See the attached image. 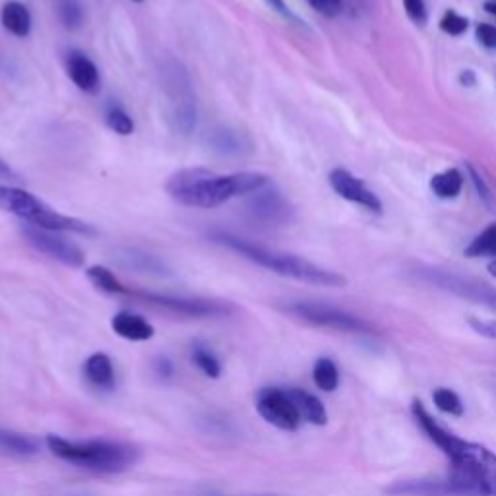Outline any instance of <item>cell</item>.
Listing matches in <instances>:
<instances>
[{
    "mask_svg": "<svg viewBox=\"0 0 496 496\" xmlns=\"http://www.w3.org/2000/svg\"><path fill=\"white\" fill-rule=\"evenodd\" d=\"M411 413L428 440L450 459V475L446 481L454 496H496V456L489 448L446 430L427 411L421 399H413Z\"/></svg>",
    "mask_w": 496,
    "mask_h": 496,
    "instance_id": "cell-1",
    "label": "cell"
},
{
    "mask_svg": "<svg viewBox=\"0 0 496 496\" xmlns=\"http://www.w3.org/2000/svg\"><path fill=\"white\" fill-rule=\"evenodd\" d=\"M269 183V177L262 173L243 171L231 174H217L210 169L192 167L171 174L165 190L174 202L186 207L212 210V207H217L233 198L250 196L252 192L264 188Z\"/></svg>",
    "mask_w": 496,
    "mask_h": 496,
    "instance_id": "cell-2",
    "label": "cell"
},
{
    "mask_svg": "<svg viewBox=\"0 0 496 496\" xmlns=\"http://www.w3.org/2000/svg\"><path fill=\"white\" fill-rule=\"evenodd\" d=\"M214 241L227 247L229 250L241 254L243 259L259 264L269 271H274L278 276L283 278H291L302 283H311V285H320V287H343L347 285V280L338 274V271H332L326 268H320L301 256L295 254H287L280 252L274 248H266L260 245H254L248 241H243V238L233 237L229 233H217L214 235Z\"/></svg>",
    "mask_w": 496,
    "mask_h": 496,
    "instance_id": "cell-3",
    "label": "cell"
},
{
    "mask_svg": "<svg viewBox=\"0 0 496 496\" xmlns=\"http://www.w3.org/2000/svg\"><path fill=\"white\" fill-rule=\"evenodd\" d=\"M47 448L62 461L100 473H121L131 470L138 461V450L126 442L105 438L67 440L57 435L45 438Z\"/></svg>",
    "mask_w": 496,
    "mask_h": 496,
    "instance_id": "cell-4",
    "label": "cell"
},
{
    "mask_svg": "<svg viewBox=\"0 0 496 496\" xmlns=\"http://www.w3.org/2000/svg\"><path fill=\"white\" fill-rule=\"evenodd\" d=\"M0 210H5L16 217L27 221L29 226L57 231V233H79V235H93L95 229L88 223L76 217L64 216L49 204H45L41 198L34 196L31 192L0 185Z\"/></svg>",
    "mask_w": 496,
    "mask_h": 496,
    "instance_id": "cell-5",
    "label": "cell"
},
{
    "mask_svg": "<svg viewBox=\"0 0 496 496\" xmlns=\"http://www.w3.org/2000/svg\"><path fill=\"white\" fill-rule=\"evenodd\" d=\"M287 312H291L299 320L318 328H328L335 332H349V333H371L373 328L363 318L345 312L338 307L324 305V302H309L299 301L287 307Z\"/></svg>",
    "mask_w": 496,
    "mask_h": 496,
    "instance_id": "cell-6",
    "label": "cell"
},
{
    "mask_svg": "<svg viewBox=\"0 0 496 496\" xmlns=\"http://www.w3.org/2000/svg\"><path fill=\"white\" fill-rule=\"evenodd\" d=\"M142 301L150 302L153 307H162L174 314L192 316V318H221L231 314L227 302L210 301V299H192V297H174V295H157V293H131Z\"/></svg>",
    "mask_w": 496,
    "mask_h": 496,
    "instance_id": "cell-7",
    "label": "cell"
},
{
    "mask_svg": "<svg viewBox=\"0 0 496 496\" xmlns=\"http://www.w3.org/2000/svg\"><path fill=\"white\" fill-rule=\"evenodd\" d=\"M24 237L27 245L34 247L37 252L49 256V259L70 266V268H82L86 262V254L78 245L67 241L60 233L57 231H47L34 226H27L24 229Z\"/></svg>",
    "mask_w": 496,
    "mask_h": 496,
    "instance_id": "cell-8",
    "label": "cell"
},
{
    "mask_svg": "<svg viewBox=\"0 0 496 496\" xmlns=\"http://www.w3.org/2000/svg\"><path fill=\"white\" fill-rule=\"evenodd\" d=\"M256 409H259L260 417L266 423L274 425L281 430H297L302 421L295 404L291 402L290 394L283 388L276 386L262 388L259 396H256Z\"/></svg>",
    "mask_w": 496,
    "mask_h": 496,
    "instance_id": "cell-9",
    "label": "cell"
},
{
    "mask_svg": "<svg viewBox=\"0 0 496 496\" xmlns=\"http://www.w3.org/2000/svg\"><path fill=\"white\" fill-rule=\"evenodd\" d=\"M247 210L252 221L269 227L281 226V223L290 221L291 216L290 204H287V200L281 196V192L278 188L271 186V183L260 190L252 192Z\"/></svg>",
    "mask_w": 496,
    "mask_h": 496,
    "instance_id": "cell-10",
    "label": "cell"
},
{
    "mask_svg": "<svg viewBox=\"0 0 496 496\" xmlns=\"http://www.w3.org/2000/svg\"><path fill=\"white\" fill-rule=\"evenodd\" d=\"M330 186L333 188L335 195H340L343 200H349L354 204H359L366 207L369 212L382 214V202L375 195L373 190L366 188V185L357 179L355 174H351L347 169H333L330 173Z\"/></svg>",
    "mask_w": 496,
    "mask_h": 496,
    "instance_id": "cell-11",
    "label": "cell"
},
{
    "mask_svg": "<svg viewBox=\"0 0 496 496\" xmlns=\"http://www.w3.org/2000/svg\"><path fill=\"white\" fill-rule=\"evenodd\" d=\"M67 69H69L70 79L76 84L78 90H82L86 93L100 91V84H101L100 70L90 57H86L84 53H70Z\"/></svg>",
    "mask_w": 496,
    "mask_h": 496,
    "instance_id": "cell-12",
    "label": "cell"
},
{
    "mask_svg": "<svg viewBox=\"0 0 496 496\" xmlns=\"http://www.w3.org/2000/svg\"><path fill=\"white\" fill-rule=\"evenodd\" d=\"M111 328L122 340L128 342H148L155 335L153 326L148 322L146 318L132 312H119L111 318Z\"/></svg>",
    "mask_w": 496,
    "mask_h": 496,
    "instance_id": "cell-13",
    "label": "cell"
},
{
    "mask_svg": "<svg viewBox=\"0 0 496 496\" xmlns=\"http://www.w3.org/2000/svg\"><path fill=\"white\" fill-rule=\"evenodd\" d=\"M287 394H290L291 402L295 404L302 421L316 427H324L328 423V411L316 396L301 388H287Z\"/></svg>",
    "mask_w": 496,
    "mask_h": 496,
    "instance_id": "cell-14",
    "label": "cell"
},
{
    "mask_svg": "<svg viewBox=\"0 0 496 496\" xmlns=\"http://www.w3.org/2000/svg\"><path fill=\"white\" fill-rule=\"evenodd\" d=\"M84 373L86 378L90 380L91 386L100 388V390H113L117 378H115V369L113 363H111V357L107 354H93L88 357L84 364Z\"/></svg>",
    "mask_w": 496,
    "mask_h": 496,
    "instance_id": "cell-15",
    "label": "cell"
},
{
    "mask_svg": "<svg viewBox=\"0 0 496 496\" xmlns=\"http://www.w3.org/2000/svg\"><path fill=\"white\" fill-rule=\"evenodd\" d=\"M0 22H3L5 29L14 37H27L31 31V14L26 5L18 3V0H10L3 6L0 12Z\"/></svg>",
    "mask_w": 496,
    "mask_h": 496,
    "instance_id": "cell-16",
    "label": "cell"
},
{
    "mask_svg": "<svg viewBox=\"0 0 496 496\" xmlns=\"http://www.w3.org/2000/svg\"><path fill=\"white\" fill-rule=\"evenodd\" d=\"M386 492L392 496H454L448 481H399Z\"/></svg>",
    "mask_w": 496,
    "mask_h": 496,
    "instance_id": "cell-17",
    "label": "cell"
},
{
    "mask_svg": "<svg viewBox=\"0 0 496 496\" xmlns=\"http://www.w3.org/2000/svg\"><path fill=\"white\" fill-rule=\"evenodd\" d=\"M0 452L10 454V456H20V458L36 456L39 452V442L29 435L0 428Z\"/></svg>",
    "mask_w": 496,
    "mask_h": 496,
    "instance_id": "cell-18",
    "label": "cell"
},
{
    "mask_svg": "<svg viewBox=\"0 0 496 496\" xmlns=\"http://www.w3.org/2000/svg\"><path fill=\"white\" fill-rule=\"evenodd\" d=\"M463 188V174L458 169H446L430 179V190L442 200H454Z\"/></svg>",
    "mask_w": 496,
    "mask_h": 496,
    "instance_id": "cell-19",
    "label": "cell"
},
{
    "mask_svg": "<svg viewBox=\"0 0 496 496\" xmlns=\"http://www.w3.org/2000/svg\"><path fill=\"white\" fill-rule=\"evenodd\" d=\"M86 276L93 283V287H98V290L103 293H109V295L128 293V290L119 281V278L105 266H90L86 269Z\"/></svg>",
    "mask_w": 496,
    "mask_h": 496,
    "instance_id": "cell-20",
    "label": "cell"
},
{
    "mask_svg": "<svg viewBox=\"0 0 496 496\" xmlns=\"http://www.w3.org/2000/svg\"><path fill=\"white\" fill-rule=\"evenodd\" d=\"M312 380L316 386L322 392H333L335 388L340 386V371L335 363L328 357H320L314 363L312 369Z\"/></svg>",
    "mask_w": 496,
    "mask_h": 496,
    "instance_id": "cell-21",
    "label": "cell"
},
{
    "mask_svg": "<svg viewBox=\"0 0 496 496\" xmlns=\"http://www.w3.org/2000/svg\"><path fill=\"white\" fill-rule=\"evenodd\" d=\"M468 259H494L496 260V223L477 235L470 247L463 250Z\"/></svg>",
    "mask_w": 496,
    "mask_h": 496,
    "instance_id": "cell-22",
    "label": "cell"
},
{
    "mask_svg": "<svg viewBox=\"0 0 496 496\" xmlns=\"http://www.w3.org/2000/svg\"><path fill=\"white\" fill-rule=\"evenodd\" d=\"M57 14L64 27L78 29L84 24V6L79 0H57Z\"/></svg>",
    "mask_w": 496,
    "mask_h": 496,
    "instance_id": "cell-23",
    "label": "cell"
},
{
    "mask_svg": "<svg viewBox=\"0 0 496 496\" xmlns=\"http://www.w3.org/2000/svg\"><path fill=\"white\" fill-rule=\"evenodd\" d=\"M192 361H195V364L207 378H219L221 376V363L207 347H204L200 343H196L195 347H192Z\"/></svg>",
    "mask_w": 496,
    "mask_h": 496,
    "instance_id": "cell-24",
    "label": "cell"
},
{
    "mask_svg": "<svg viewBox=\"0 0 496 496\" xmlns=\"http://www.w3.org/2000/svg\"><path fill=\"white\" fill-rule=\"evenodd\" d=\"M433 402L446 415H454V417H461V415L466 413L459 396L454 390H450V388H437L433 392Z\"/></svg>",
    "mask_w": 496,
    "mask_h": 496,
    "instance_id": "cell-25",
    "label": "cell"
},
{
    "mask_svg": "<svg viewBox=\"0 0 496 496\" xmlns=\"http://www.w3.org/2000/svg\"><path fill=\"white\" fill-rule=\"evenodd\" d=\"M105 122L111 131L121 134V136H131L134 132V121L122 107H111L107 111Z\"/></svg>",
    "mask_w": 496,
    "mask_h": 496,
    "instance_id": "cell-26",
    "label": "cell"
},
{
    "mask_svg": "<svg viewBox=\"0 0 496 496\" xmlns=\"http://www.w3.org/2000/svg\"><path fill=\"white\" fill-rule=\"evenodd\" d=\"M468 18H463V16L454 10H446L440 20V29L448 36H461L463 31H468Z\"/></svg>",
    "mask_w": 496,
    "mask_h": 496,
    "instance_id": "cell-27",
    "label": "cell"
},
{
    "mask_svg": "<svg viewBox=\"0 0 496 496\" xmlns=\"http://www.w3.org/2000/svg\"><path fill=\"white\" fill-rule=\"evenodd\" d=\"M468 173H470V177H471V183L475 185V190L479 192V198H481L489 207H492V210H494L496 202H494V196H492V192H491L489 185L485 183V179L481 177V174L477 173V169L471 164H468Z\"/></svg>",
    "mask_w": 496,
    "mask_h": 496,
    "instance_id": "cell-28",
    "label": "cell"
},
{
    "mask_svg": "<svg viewBox=\"0 0 496 496\" xmlns=\"http://www.w3.org/2000/svg\"><path fill=\"white\" fill-rule=\"evenodd\" d=\"M404 6H406V12L413 24H417L421 27L427 24L428 14H427L425 0H404Z\"/></svg>",
    "mask_w": 496,
    "mask_h": 496,
    "instance_id": "cell-29",
    "label": "cell"
},
{
    "mask_svg": "<svg viewBox=\"0 0 496 496\" xmlns=\"http://www.w3.org/2000/svg\"><path fill=\"white\" fill-rule=\"evenodd\" d=\"M307 3L318 12L326 16V18H333L343 8V0H307Z\"/></svg>",
    "mask_w": 496,
    "mask_h": 496,
    "instance_id": "cell-30",
    "label": "cell"
},
{
    "mask_svg": "<svg viewBox=\"0 0 496 496\" xmlns=\"http://www.w3.org/2000/svg\"><path fill=\"white\" fill-rule=\"evenodd\" d=\"M475 36L487 49H496V26L491 24H479L475 29Z\"/></svg>",
    "mask_w": 496,
    "mask_h": 496,
    "instance_id": "cell-31",
    "label": "cell"
},
{
    "mask_svg": "<svg viewBox=\"0 0 496 496\" xmlns=\"http://www.w3.org/2000/svg\"><path fill=\"white\" fill-rule=\"evenodd\" d=\"M470 326H471L477 333H481L483 338L496 340V320H479V318H471V320H470Z\"/></svg>",
    "mask_w": 496,
    "mask_h": 496,
    "instance_id": "cell-32",
    "label": "cell"
},
{
    "mask_svg": "<svg viewBox=\"0 0 496 496\" xmlns=\"http://www.w3.org/2000/svg\"><path fill=\"white\" fill-rule=\"evenodd\" d=\"M266 3H268L271 8H274V12H278L280 16H283L285 20H291V22L301 24V22H299V18H297V16L291 12V8L287 6L285 0H266Z\"/></svg>",
    "mask_w": 496,
    "mask_h": 496,
    "instance_id": "cell-33",
    "label": "cell"
},
{
    "mask_svg": "<svg viewBox=\"0 0 496 496\" xmlns=\"http://www.w3.org/2000/svg\"><path fill=\"white\" fill-rule=\"evenodd\" d=\"M458 79H459V84H461V86L473 88V86L477 84V74H475L471 69H466V70H461V72H459Z\"/></svg>",
    "mask_w": 496,
    "mask_h": 496,
    "instance_id": "cell-34",
    "label": "cell"
},
{
    "mask_svg": "<svg viewBox=\"0 0 496 496\" xmlns=\"http://www.w3.org/2000/svg\"><path fill=\"white\" fill-rule=\"evenodd\" d=\"M155 373H159V375H162V376H171V373H173V364H171V361L169 359H157V363H155Z\"/></svg>",
    "mask_w": 496,
    "mask_h": 496,
    "instance_id": "cell-35",
    "label": "cell"
},
{
    "mask_svg": "<svg viewBox=\"0 0 496 496\" xmlns=\"http://www.w3.org/2000/svg\"><path fill=\"white\" fill-rule=\"evenodd\" d=\"M0 177L3 179H14L16 173L10 169V165L5 162V159H0Z\"/></svg>",
    "mask_w": 496,
    "mask_h": 496,
    "instance_id": "cell-36",
    "label": "cell"
},
{
    "mask_svg": "<svg viewBox=\"0 0 496 496\" xmlns=\"http://www.w3.org/2000/svg\"><path fill=\"white\" fill-rule=\"evenodd\" d=\"M485 12H489L491 16H496V3H494V0H489V3H485Z\"/></svg>",
    "mask_w": 496,
    "mask_h": 496,
    "instance_id": "cell-37",
    "label": "cell"
},
{
    "mask_svg": "<svg viewBox=\"0 0 496 496\" xmlns=\"http://www.w3.org/2000/svg\"><path fill=\"white\" fill-rule=\"evenodd\" d=\"M489 274L496 280V260H492V262L489 264Z\"/></svg>",
    "mask_w": 496,
    "mask_h": 496,
    "instance_id": "cell-38",
    "label": "cell"
},
{
    "mask_svg": "<svg viewBox=\"0 0 496 496\" xmlns=\"http://www.w3.org/2000/svg\"><path fill=\"white\" fill-rule=\"evenodd\" d=\"M132 3H142V0H132Z\"/></svg>",
    "mask_w": 496,
    "mask_h": 496,
    "instance_id": "cell-39",
    "label": "cell"
}]
</instances>
